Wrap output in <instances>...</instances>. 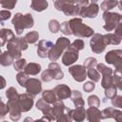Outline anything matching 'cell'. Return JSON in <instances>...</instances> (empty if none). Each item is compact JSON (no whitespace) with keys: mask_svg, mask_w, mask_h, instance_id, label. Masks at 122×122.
I'll list each match as a JSON object with an SVG mask.
<instances>
[{"mask_svg":"<svg viewBox=\"0 0 122 122\" xmlns=\"http://www.w3.org/2000/svg\"><path fill=\"white\" fill-rule=\"evenodd\" d=\"M17 1L16 0H13V1H10V0H4V1H0V5L6 10H11L14 8V6L16 5Z\"/></svg>","mask_w":122,"mask_h":122,"instance_id":"cell-38","label":"cell"},{"mask_svg":"<svg viewBox=\"0 0 122 122\" xmlns=\"http://www.w3.org/2000/svg\"><path fill=\"white\" fill-rule=\"evenodd\" d=\"M71 98L75 106V108H79V107H84L85 105V102L82 98V94L78 92V91H73L71 92Z\"/></svg>","mask_w":122,"mask_h":122,"instance_id":"cell-24","label":"cell"},{"mask_svg":"<svg viewBox=\"0 0 122 122\" xmlns=\"http://www.w3.org/2000/svg\"><path fill=\"white\" fill-rule=\"evenodd\" d=\"M69 22L71 34L77 37H90L93 34V30L83 24L81 18H72Z\"/></svg>","mask_w":122,"mask_h":122,"instance_id":"cell-2","label":"cell"},{"mask_svg":"<svg viewBox=\"0 0 122 122\" xmlns=\"http://www.w3.org/2000/svg\"><path fill=\"white\" fill-rule=\"evenodd\" d=\"M24 38H25V40H26L27 43L33 44V43H35L38 40L39 34H38L37 31H30V32H28Z\"/></svg>","mask_w":122,"mask_h":122,"instance_id":"cell-31","label":"cell"},{"mask_svg":"<svg viewBox=\"0 0 122 122\" xmlns=\"http://www.w3.org/2000/svg\"><path fill=\"white\" fill-rule=\"evenodd\" d=\"M25 88L27 90V92L31 94V95H36L39 92H41L42 91V85L40 80L36 79V78H29V80L27 81Z\"/></svg>","mask_w":122,"mask_h":122,"instance_id":"cell-13","label":"cell"},{"mask_svg":"<svg viewBox=\"0 0 122 122\" xmlns=\"http://www.w3.org/2000/svg\"><path fill=\"white\" fill-rule=\"evenodd\" d=\"M103 19L105 21V25L103 26V28L106 30H114L118 24L121 23V15L117 12H110V11H106L103 13Z\"/></svg>","mask_w":122,"mask_h":122,"instance_id":"cell-6","label":"cell"},{"mask_svg":"<svg viewBox=\"0 0 122 122\" xmlns=\"http://www.w3.org/2000/svg\"><path fill=\"white\" fill-rule=\"evenodd\" d=\"M98 10H99V6L97 5V3L95 1H92V2L89 1L87 5L80 8L79 15L87 18H94L97 15Z\"/></svg>","mask_w":122,"mask_h":122,"instance_id":"cell-9","label":"cell"},{"mask_svg":"<svg viewBox=\"0 0 122 122\" xmlns=\"http://www.w3.org/2000/svg\"><path fill=\"white\" fill-rule=\"evenodd\" d=\"M71 109L70 108H65L64 112L56 119V122H71L72 118H71Z\"/></svg>","mask_w":122,"mask_h":122,"instance_id":"cell-29","label":"cell"},{"mask_svg":"<svg viewBox=\"0 0 122 122\" xmlns=\"http://www.w3.org/2000/svg\"><path fill=\"white\" fill-rule=\"evenodd\" d=\"M0 54H1V47H0Z\"/></svg>","mask_w":122,"mask_h":122,"instance_id":"cell-49","label":"cell"},{"mask_svg":"<svg viewBox=\"0 0 122 122\" xmlns=\"http://www.w3.org/2000/svg\"><path fill=\"white\" fill-rule=\"evenodd\" d=\"M16 79H17V82L19 83V85L21 87H25L27 81L29 80V75L25 71H19L16 75Z\"/></svg>","mask_w":122,"mask_h":122,"instance_id":"cell-32","label":"cell"},{"mask_svg":"<svg viewBox=\"0 0 122 122\" xmlns=\"http://www.w3.org/2000/svg\"><path fill=\"white\" fill-rule=\"evenodd\" d=\"M26 66H27V60L25 58H19L16 61H14V63H13V67L16 71H21V70L25 69Z\"/></svg>","mask_w":122,"mask_h":122,"instance_id":"cell-33","label":"cell"},{"mask_svg":"<svg viewBox=\"0 0 122 122\" xmlns=\"http://www.w3.org/2000/svg\"><path fill=\"white\" fill-rule=\"evenodd\" d=\"M89 1H54V6L57 10L63 11L66 15L79 14L80 8L87 5Z\"/></svg>","mask_w":122,"mask_h":122,"instance_id":"cell-1","label":"cell"},{"mask_svg":"<svg viewBox=\"0 0 122 122\" xmlns=\"http://www.w3.org/2000/svg\"><path fill=\"white\" fill-rule=\"evenodd\" d=\"M86 114L90 122H100V120L102 119L101 112L97 108H94V107H90L86 111Z\"/></svg>","mask_w":122,"mask_h":122,"instance_id":"cell-19","label":"cell"},{"mask_svg":"<svg viewBox=\"0 0 122 122\" xmlns=\"http://www.w3.org/2000/svg\"><path fill=\"white\" fill-rule=\"evenodd\" d=\"M116 91H117V89H116L115 87L109 88V89L105 90V95H106L108 98L112 99V98H113V97L116 95Z\"/></svg>","mask_w":122,"mask_h":122,"instance_id":"cell-41","label":"cell"},{"mask_svg":"<svg viewBox=\"0 0 122 122\" xmlns=\"http://www.w3.org/2000/svg\"><path fill=\"white\" fill-rule=\"evenodd\" d=\"M57 99L59 100H63V99H67L69 97H71V89L67 86V85H57L54 90H53Z\"/></svg>","mask_w":122,"mask_h":122,"instance_id":"cell-16","label":"cell"},{"mask_svg":"<svg viewBox=\"0 0 122 122\" xmlns=\"http://www.w3.org/2000/svg\"><path fill=\"white\" fill-rule=\"evenodd\" d=\"M10 117L12 121H18L21 117V112L18 111H10Z\"/></svg>","mask_w":122,"mask_h":122,"instance_id":"cell-45","label":"cell"},{"mask_svg":"<svg viewBox=\"0 0 122 122\" xmlns=\"http://www.w3.org/2000/svg\"><path fill=\"white\" fill-rule=\"evenodd\" d=\"M112 103L114 107L121 108L122 107V96L120 95H115L113 98H112Z\"/></svg>","mask_w":122,"mask_h":122,"instance_id":"cell-43","label":"cell"},{"mask_svg":"<svg viewBox=\"0 0 122 122\" xmlns=\"http://www.w3.org/2000/svg\"><path fill=\"white\" fill-rule=\"evenodd\" d=\"M33 122H51V120H50L48 117H46V116H43L42 118H40V119H37V120H35V121H33Z\"/></svg>","mask_w":122,"mask_h":122,"instance_id":"cell-47","label":"cell"},{"mask_svg":"<svg viewBox=\"0 0 122 122\" xmlns=\"http://www.w3.org/2000/svg\"><path fill=\"white\" fill-rule=\"evenodd\" d=\"M91 49L94 53H101L102 51H104L105 48H106V44L103 38V35L100 33H95L92 35L91 42Z\"/></svg>","mask_w":122,"mask_h":122,"instance_id":"cell-10","label":"cell"},{"mask_svg":"<svg viewBox=\"0 0 122 122\" xmlns=\"http://www.w3.org/2000/svg\"><path fill=\"white\" fill-rule=\"evenodd\" d=\"M69 72L71 74L72 78L77 82H82L87 77L86 69L81 65H74L69 68Z\"/></svg>","mask_w":122,"mask_h":122,"instance_id":"cell-12","label":"cell"},{"mask_svg":"<svg viewBox=\"0 0 122 122\" xmlns=\"http://www.w3.org/2000/svg\"><path fill=\"white\" fill-rule=\"evenodd\" d=\"M95 66H96V59L93 57H88L84 61L83 67L87 69L86 70L87 76H89L92 82H98L100 79V73L96 71V69H94Z\"/></svg>","mask_w":122,"mask_h":122,"instance_id":"cell-7","label":"cell"},{"mask_svg":"<svg viewBox=\"0 0 122 122\" xmlns=\"http://www.w3.org/2000/svg\"><path fill=\"white\" fill-rule=\"evenodd\" d=\"M9 112H10V107L8 106V104H6L3 101V98L0 97V117L6 116Z\"/></svg>","mask_w":122,"mask_h":122,"instance_id":"cell-34","label":"cell"},{"mask_svg":"<svg viewBox=\"0 0 122 122\" xmlns=\"http://www.w3.org/2000/svg\"><path fill=\"white\" fill-rule=\"evenodd\" d=\"M49 29H50L51 32H52V33L58 32V31H59V29H60V24H59V22H58L57 20H54V19L51 20V21L49 22Z\"/></svg>","mask_w":122,"mask_h":122,"instance_id":"cell-35","label":"cell"},{"mask_svg":"<svg viewBox=\"0 0 122 122\" xmlns=\"http://www.w3.org/2000/svg\"><path fill=\"white\" fill-rule=\"evenodd\" d=\"M84 47H85V44L81 39H76L75 41H73V43L71 45H70V48H71V49H73L77 51L83 50Z\"/></svg>","mask_w":122,"mask_h":122,"instance_id":"cell-39","label":"cell"},{"mask_svg":"<svg viewBox=\"0 0 122 122\" xmlns=\"http://www.w3.org/2000/svg\"><path fill=\"white\" fill-rule=\"evenodd\" d=\"M12 24L15 28V31L18 35H20L25 29H30L33 27V18L30 13H16L12 18Z\"/></svg>","mask_w":122,"mask_h":122,"instance_id":"cell-3","label":"cell"},{"mask_svg":"<svg viewBox=\"0 0 122 122\" xmlns=\"http://www.w3.org/2000/svg\"><path fill=\"white\" fill-rule=\"evenodd\" d=\"M0 122H7V121H5V120H3V121H0Z\"/></svg>","mask_w":122,"mask_h":122,"instance_id":"cell-48","label":"cell"},{"mask_svg":"<svg viewBox=\"0 0 122 122\" xmlns=\"http://www.w3.org/2000/svg\"><path fill=\"white\" fill-rule=\"evenodd\" d=\"M59 30H61V32H63V33L66 34V35L71 34V31L70 25H69V22H68V21H65V22H63V23L60 25Z\"/></svg>","mask_w":122,"mask_h":122,"instance_id":"cell-40","label":"cell"},{"mask_svg":"<svg viewBox=\"0 0 122 122\" xmlns=\"http://www.w3.org/2000/svg\"><path fill=\"white\" fill-rule=\"evenodd\" d=\"M36 108L38 110H40L43 113H44V116L48 117L51 121L52 120V115H51V106L50 104H48L43 98L39 99L36 103Z\"/></svg>","mask_w":122,"mask_h":122,"instance_id":"cell-18","label":"cell"},{"mask_svg":"<svg viewBox=\"0 0 122 122\" xmlns=\"http://www.w3.org/2000/svg\"><path fill=\"white\" fill-rule=\"evenodd\" d=\"M5 87H6V80L2 75H0V90L4 89Z\"/></svg>","mask_w":122,"mask_h":122,"instance_id":"cell-46","label":"cell"},{"mask_svg":"<svg viewBox=\"0 0 122 122\" xmlns=\"http://www.w3.org/2000/svg\"><path fill=\"white\" fill-rule=\"evenodd\" d=\"M30 7L35 11H42L48 8V2L45 0H32Z\"/></svg>","mask_w":122,"mask_h":122,"instance_id":"cell-26","label":"cell"},{"mask_svg":"<svg viewBox=\"0 0 122 122\" xmlns=\"http://www.w3.org/2000/svg\"><path fill=\"white\" fill-rule=\"evenodd\" d=\"M33 105V95L26 92L23 94H19L18 102H17V109L20 112H29Z\"/></svg>","mask_w":122,"mask_h":122,"instance_id":"cell-8","label":"cell"},{"mask_svg":"<svg viewBox=\"0 0 122 122\" xmlns=\"http://www.w3.org/2000/svg\"><path fill=\"white\" fill-rule=\"evenodd\" d=\"M48 104L52 105L54 102H56L58 99L54 93V92L52 90H47L43 92V97H42Z\"/></svg>","mask_w":122,"mask_h":122,"instance_id":"cell-28","label":"cell"},{"mask_svg":"<svg viewBox=\"0 0 122 122\" xmlns=\"http://www.w3.org/2000/svg\"><path fill=\"white\" fill-rule=\"evenodd\" d=\"M85 117H86V111H85L84 107L75 108V110L71 111V118L73 120H75L76 122L84 121Z\"/></svg>","mask_w":122,"mask_h":122,"instance_id":"cell-21","label":"cell"},{"mask_svg":"<svg viewBox=\"0 0 122 122\" xmlns=\"http://www.w3.org/2000/svg\"><path fill=\"white\" fill-rule=\"evenodd\" d=\"M88 104L90 107L97 108L100 105V100L96 95H91L88 97Z\"/></svg>","mask_w":122,"mask_h":122,"instance_id":"cell-37","label":"cell"},{"mask_svg":"<svg viewBox=\"0 0 122 122\" xmlns=\"http://www.w3.org/2000/svg\"><path fill=\"white\" fill-rule=\"evenodd\" d=\"M121 59H122V51L121 50H113L110 51L106 56L105 60L109 64H112L115 66V70H121Z\"/></svg>","mask_w":122,"mask_h":122,"instance_id":"cell-11","label":"cell"},{"mask_svg":"<svg viewBox=\"0 0 122 122\" xmlns=\"http://www.w3.org/2000/svg\"><path fill=\"white\" fill-rule=\"evenodd\" d=\"M53 46L52 42L50 40H40L37 45V54L41 58H45L48 56L50 50Z\"/></svg>","mask_w":122,"mask_h":122,"instance_id":"cell-15","label":"cell"},{"mask_svg":"<svg viewBox=\"0 0 122 122\" xmlns=\"http://www.w3.org/2000/svg\"><path fill=\"white\" fill-rule=\"evenodd\" d=\"M10 15H11V14H10V12L9 10H0V23L3 24L2 22L8 20V19L10 17Z\"/></svg>","mask_w":122,"mask_h":122,"instance_id":"cell-44","label":"cell"},{"mask_svg":"<svg viewBox=\"0 0 122 122\" xmlns=\"http://www.w3.org/2000/svg\"><path fill=\"white\" fill-rule=\"evenodd\" d=\"M24 70L28 75H30V74L35 75L41 71V66L39 64H36V63H30V64H27V66L25 67Z\"/></svg>","mask_w":122,"mask_h":122,"instance_id":"cell-27","label":"cell"},{"mask_svg":"<svg viewBox=\"0 0 122 122\" xmlns=\"http://www.w3.org/2000/svg\"><path fill=\"white\" fill-rule=\"evenodd\" d=\"M94 88H95V85H94V83H93L92 81H88V82H86V83L83 85V90H84L86 92H90L93 91Z\"/></svg>","mask_w":122,"mask_h":122,"instance_id":"cell-42","label":"cell"},{"mask_svg":"<svg viewBox=\"0 0 122 122\" xmlns=\"http://www.w3.org/2000/svg\"><path fill=\"white\" fill-rule=\"evenodd\" d=\"M79 57V54H78V51L71 49V48H68L63 56H62V63L65 65V66H71V64H73Z\"/></svg>","mask_w":122,"mask_h":122,"instance_id":"cell-14","label":"cell"},{"mask_svg":"<svg viewBox=\"0 0 122 122\" xmlns=\"http://www.w3.org/2000/svg\"><path fill=\"white\" fill-rule=\"evenodd\" d=\"M41 79H42L43 81H45V82H50V81H51V80L53 79V73H52V71H51L50 69L44 71L42 72V74H41Z\"/></svg>","mask_w":122,"mask_h":122,"instance_id":"cell-36","label":"cell"},{"mask_svg":"<svg viewBox=\"0 0 122 122\" xmlns=\"http://www.w3.org/2000/svg\"><path fill=\"white\" fill-rule=\"evenodd\" d=\"M14 38V33L10 29H1L0 30V47L4 46L10 40Z\"/></svg>","mask_w":122,"mask_h":122,"instance_id":"cell-20","label":"cell"},{"mask_svg":"<svg viewBox=\"0 0 122 122\" xmlns=\"http://www.w3.org/2000/svg\"><path fill=\"white\" fill-rule=\"evenodd\" d=\"M49 69L52 71L53 73V79L55 80H59V79H62L64 77V72L61 71L60 69V66L55 63V62H51L50 65H49Z\"/></svg>","mask_w":122,"mask_h":122,"instance_id":"cell-22","label":"cell"},{"mask_svg":"<svg viewBox=\"0 0 122 122\" xmlns=\"http://www.w3.org/2000/svg\"><path fill=\"white\" fill-rule=\"evenodd\" d=\"M13 60H14L13 56L8 51H4L0 54V64L2 66L7 67V66L11 65L13 63Z\"/></svg>","mask_w":122,"mask_h":122,"instance_id":"cell-25","label":"cell"},{"mask_svg":"<svg viewBox=\"0 0 122 122\" xmlns=\"http://www.w3.org/2000/svg\"><path fill=\"white\" fill-rule=\"evenodd\" d=\"M71 45V42L68 38L66 37H59L55 43V45H53L51 47V49L49 51L48 57L50 58L51 61H56L61 54L64 52L65 50H67Z\"/></svg>","mask_w":122,"mask_h":122,"instance_id":"cell-5","label":"cell"},{"mask_svg":"<svg viewBox=\"0 0 122 122\" xmlns=\"http://www.w3.org/2000/svg\"><path fill=\"white\" fill-rule=\"evenodd\" d=\"M102 119L106 118H114L117 122H121L122 112L119 110H115L114 108H107L101 112Z\"/></svg>","mask_w":122,"mask_h":122,"instance_id":"cell-17","label":"cell"},{"mask_svg":"<svg viewBox=\"0 0 122 122\" xmlns=\"http://www.w3.org/2000/svg\"><path fill=\"white\" fill-rule=\"evenodd\" d=\"M104 41L106 45H117L121 41V36L115 34V33H108L103 35Z\"/></svg>","mask_w":122,"mask_h":122,"instance_id":"cell-23","label":"cell"},{"mask_svg":"<svg viewBox=\"0 0 122 122\" xmlns=\"http://www.w3.org/2000/svg\"><path fill=\"white\" fill-rule=\"evenodd\" d=\"M7 48L8 51L17 60L21 57V51L28 49V43L23 37H14L8 42Z\"/></svg>","mask_w":122,"mask_h":122,"instance_id":"cell-4","label":"cell"},{"mask_svg":"<svg viewBox=\"0 0 122 122\" xmlns=\"http://www.w3.org/2000/svg\"><path fill=\"white\" fill-rule=\"evenodd\" d=\"M117 1H113V0H106V1H103L100 5V8L101 10L106 12V11H109L110 10H112V8H114L116 5H117Z\"/></svg>","mask_w":122,"mask_h":122,"instance_id":"cell-30","label":"cell"}]
</instances>
